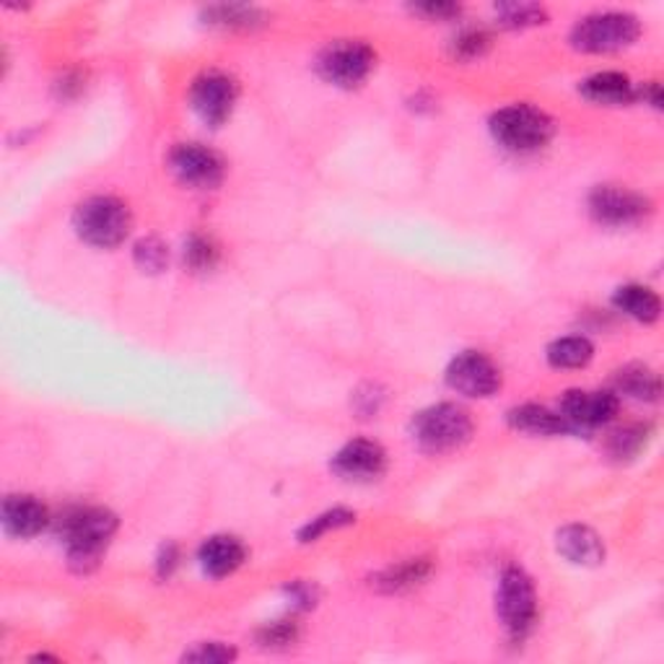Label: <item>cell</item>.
<instances>
[{"label":"cell","instance_id":"6","mask_svg":"<svg viewBox=\"0 0 664 664\" xmlns=\"http://www.w3.org/2000/svg\"><path fill=\"white\" fill-rule=\"evenodd\" d=\"M496 613L512 639H525L537 621V592L533 579L519 566H506L498 577Z\"/></svg>","mask_w":664,"mask_h":664},{"label":"cell","instance_id":"33","mask_svg":"<svg viewBox=\"0 0 664 664\" xmlns=\"http://www.w3.org/2000/svg\"><path fill=\"white\" fill-rule=\"evenodd\" d=\"M177 566H179V548L175 542H167V546H161L159 556H156V571H159L161 579H169Z\"/></svg>","mask_w":664,"mask_h":664},{"label":"cell","instance_id":"34","mask_svg":"<svg viewBox=\"0 0 664 664\" xmlns=\"http://www.w3.org/2000/svg\"><path fill=\"white\" fill-rule=\"evenodd\" d=\"M288 594H291V600H294L298 608H312V605H315V587L304 584V581H296V584H291L288 587Z\"/></svg>","mask_w":664,"mask_h":664},{"label":"cell","instance_id":"15","mask_svg":"<svg viewBox=\"0 0 664 664\" xmlns=\"http://www.w3.org/2000/svg\"><path fill=\"white\" fill-rule=\"evenodd\" d=\"M0 519H3V529L11 537L27 540V537L40 535L50 525V512L34 496H9L3 502Z\"/></svg>","mask_w":664,"mask_h":664},{"label":"cell","instance_id":"2","mask_svg":"<svg viewBox=\"0 0 664 664\" xmlns=\"http://www.w3.org/2000/svg\"><path fill=\"white\" fill-rule=\"evenodd\" d=\"M413 442L429 454H446L460 450L473 436V418L457 402H439L421 410L410 423Z\"/></svg>","mask_w":664,"mask_h":664},{"label":"cell","instance_id":"4","mask_svg":"<svg viewBox=\"0 0 664 664\" xmlns=\"http://www.w3.org/2000/svg\"><path fill=\"white\" fill-rule=\"evenodd\" d=\"M554 119L529 104H512L491 117V136L498 146L514 154L540 151L554 138Z\"/></svg>","mask_w":664,"mask_h":664},{"label":"cell","instance_id":"10","mask_svg":"<svg viewBox=\"0 0 664 664\" xmlns=\"http://www.w3.org/2000/svg\"><path fill=\"white\" fill-rule=\"evenodd\" d=\"M446 384L465 398H491L502 387V369L481 350H462L446 369Z\"/></svg>","mask_w":664,"mask_h":664},{"label":"cell","instance_id":"27","mask_svg":"<svg viewBox=\"0 0 664 664\" xmlns=\"http://www.w3.org/2000/svg\"><path fill=\"white\" fill-rule=\"evenodd\" d=\"M185 263H188L192 271L205 273L219 263V250H215V244L208 236L192 234L188 242H185Z\"/></svg>","mask_w":664,"mask_h":664},{"label":"cell","instance_id":"13","mask_svg":"<svg viewBox=\"0 0 664 664\" xmlns=\"http://www.w3.org/2000/svg\"><path fill=\"white\" fill-rule=\"evenodd\" d=\"M330 467L342 481L369 483L384 473L387 452L382 450V444L369 442V439H356V442H348L342 450L335 452Z\"/></svg>","mask_w":664,"mask_h":664},{"label":"cell","instance_id":"11","mask_svg":"<svg viewBox=\"0 0 664 664\" xmlns=\"http://www.w3.org/2000/svg\"><path fill=\"white\" fill-rule=\"evenodd\" d=\"M621 408V400L613 390H569L561 398L558 413L571 431L600 429L613 421Z\"/></svg>","mask_w":664,"mask_h":664},{"label":"cell","instance_id":"9","mask_svg":"<svg viewBox=\"0 0 664 664\" xmlns=\"http://www.w3.org/2000/svg\"><path fill=\"white\" fill-rule=\"evenodd\" d=\"M239 88L236 81L221 71H205L192 81L190 86V107L196 115L211 128L226 123L234 112Z\"/></svg>","mask_w":664,"mask_h":664},{"label":"cell","instance_id":"21","mask_svg":"<svg viewBox=\"0 0 664 664\" xmlns=\"http://www.w3.org/2000/svg\"><path fill=\"white\" fill-rule=\"evenodd\" d=\"M429 571H431V563L426 558H410V561L390 566V569L377 573L375 587L379 592H387V594L405 592V589L421 584V581L429 577Z\"/></svg>","mask_w":664,"mask_h":664},{"label":"cell","instance_id":"25","mask_svg":"<svg viewBox=\"0 0 664 664\" xmlns=\"http://www.w3.org/2000/svg\"><path fill=\"white\" fill-rule=\"evenodd\" d=\"M498 19H502L504 27L509 29H527V27H537L546 24L548 13L542 6L535 3H504L496 9Z\"/></svg>","mask_w":664,"mask_h":664},{"label":"cell","instance_id":"12","mask_svg":"<svg viewBox=\"0 0 664 664\" xmlns=\"http://www.w3.org/2000/svg\"><path fill=\"white\" fill-rule=\"evenodd\" d=\"M169 169L182 185L196 190H213L219 188L223 179V159L211 148L200 144H179L169 154Z\"/></svg>","mask_w":664,"mask_h":664},{"label":"cell","instance_id":"19","mask_svg":"<svg viewBox=\"0 0 664 664\" xmlns=\"http://www.w3.org/2000/svg\"><path fill=\"white\" fill-rule=\"evenodd\" d=\"M613 307L618 312H623L625 317L636 319V323H644V325L656 323L662 315L660 296H656L652 288L639 286V283H629V286L618 288L613 296Z\"/></svg>","mask_w":664,"mask_h":664},{"label":"cell","instance_id":"16","mask_svg":"<svg viewBox=\"0 0 664 664\" xmlns=\"http://www.w3.org/2000/svg\"><path fill=\"white\" fill-rule=\"evenodd\" d=\"M247 558V548L242 546V540L234 535H213L200 546L198 561L203 573L211 579H223L231 577L239 566Z\"/></svg>","mask_w":664,"mask_h":664},{"label":"cell","instance_id":"32","mask_svg":"<svg viewBox=\"0 0 664 664\" xmlns=\"http://www.w3.org/2000/svg\"><path fill=\"white\" fill-rule=\"evenodd\" d=\"M413 13L418 17H426L431 21H446L452 17H460V6L457 3H421L413 6Z\"/></svg>","mask_w":664,"mask_h":664},{"label":"cell","instance_id":"31","mask_svg":"<svg viewBox=\"0 0 664 664\" xmlns=\"http://www.w3.org/2000/svg\"><path fill=\"white\" fill-rule=\"evenodd\" d=\"M298 631H296V623L291 621H275V623H267L265 629H260L257 639L260 644L267 646V649H278V646H291L296 641Z\"/></svg>","mask_w":664,"mask_h":664},{"label":"cell","instance_id":"8","mask_svg":"<svg viewBox=\"0 0 664 664\" xmlns=\"http://www.w3.org/2000/svg\"><path fill=\"white\" fill-rule=\"evenodd\" d=\"M589 213L602 226H636L652 213V200L618 185H602L589 196Z\"/></svg>","mask_w":664,"mask_h":664},{"label":"cell","instance_id":"20","mask_svg":"<svg viewBox=\"0 0 664 664\" xmlns=\"http://www.w3.org/2000/svg\"><path fill=\"white\" fill-rule=\"evenodd\" d=\"M615 394H625V398L641 400V402H654L660 400L662 384L656 371H652L644 363H629L621 371H615Z\"/></svg>","mask_w":664,"mask_h":664},{"label":"cell","instance_id":"28","mask_svg":"<svg viewBox=\"0 0 664 664\" xmlns=\"http://www.w3.org/2000/svg\"><path fill=\"white\" fill-rule=\"evenodd\" d=\"M491 48V34L486 29H462L452 40V55L457 60L483 57Z\"/></svg>","mask_w":664,"mask_h":664},{"label":"cell","instance_id":"1","mask_svg":"<svg viewBox=\"0 0 664 664\" xmlns=\"http://www.w3.org/2000/svg\"><path fill=\"white\" fill-rule=\"evenodd\" d=\"M57 533L76 571H92L117 533V517L102 506H76L57 519Z\"/></svg>","mask_w":664,"mask_h":664},{"label":"cell","instance_id":"29","mask_svg":"<svg viewBox=\"0 0 664 664\" xmlns=\"http://www.w3.org/2000/svg\"><path fill=\"white\" fill-rule=\"evenodd\" d=\"M133 255H136V265L146 273H159L169 263L167 244L159 242L156 236L140 239V242L136 244V250H133Z\"/></svg>","mask_w":664,"mask_h":664},{"label":"cell","instance_id":"24","mask_svg":"<svg viewBox=\"0 0 664 664\" xmlns=\"http://www.w3.org/2000/svg\"><path fill=\"white\" fill-rule=\"evenodd\" d=\"M354 521H356V514L354 512H348V509H330V512L319 514V517H315L312 521H307V525L302 527V533H298V540H302V542H315L323 535L333 533V529L348 527V525H354Z\"/></svg>","mask_w":664,"mask_h":664},{"label":"cell","instance_id":"23","mask_svg":"<svg viewBox=\"0 0 664 664\" xmlns=\"http://www.w3.org/2000/svg\"><path fill=\"white\" fill-rule=\"evenodd\" d=\"M205 21L223 29H252L263 24L265 13L252 6H211L205 11Z\"/></svg>","mask_w":664,"mask_h":664},{"label":"cell","instance_id":"3","mask_svg":"<svg viewBox=\"0 0 664 664\" xmlns=\"http://www.w3.org/2000/svg\"><path fill=\"white\" fill-rule=\"evenodd\" d=\"M130 208L119 198L94 196L84 200L73 213V229L86 244L99 250H112L123 244L130 234Z\"/></svg>","mask_w":664,"mask_h":664},{"label":"cell","instance_id":"30","mask_svg":"<svg viewBox=\"0 0 664 664\" xmlns=\"http://www.w3.org/2000/svg\"><path fill=\"white\" fill-rule=\"evenodd\" d=\"M236 660V652L221 641H208V644H198L190 652H185V662H200V664H223Z\"/></svg>","mask_w":664,"mask_h":664},{"label":"cell","instance_id":"17","mask_svg":"<svg viewBox=\"0 0 664 664\" xmlns=\"http://www.w3.org/2000/svg\"><path fill=\"white\" fill-rule=\"evenodd\" d=\"M509 426L519 434H529V436H558V434H569V423L563 421L561 413L550 410L546 405H535V402H527V405H517L509 410Z\"/></svg>","mask_w":664,"mask_h":664},{"label":"cell","instance_id":"26","mask_svg":"<svg viewBox=\"0 0 664 664\" xmlns=\"http://www.w3.org/2000/svg\"><path fill=\"white\" fill-rule=\"evenodd\" d=\"M646 439H649V429L646 426L618 429L615 434L610 436V444H608L610 457H615V460L636 457V454L646 446Z\"/></svg>","mask_w":664,"mask_h":664},{"label":"cell","instance_id":"7","mask_svg":"<svg viewBox=\"0 0 664 664\" xmlns=\"http://www.w3.org/2000/svg\"><path fill=\"white\" fill-rule=\"evenodd\" d=\"M375 50L361 40H340L327 44L319 52L317 71L327 84L340 86V88H354L361 86L369 78V73L375 71Z\"/></svg>","mask_w":664,"mask_h":664},{"label":"cell","instance_id":"22","mask_svg":"<svg viewBox=\"0 0 664 664\" xmlns=\"http://www.w3.org/2000/svg\"><path fill=\"white\" fill-rule=\"evenodd\" d=\"M594 358V346L581 335L558 338L548 346V363L554 369H584Z\"/></svg>","mask_w":664,"mask_h":664},{"label":"cell","instance_id":"18","mask_svg":"<svg viewBox=\"0 0 664 664\" xmlns=\"http://www.w3.org/2000/svg\"><path fill=\"white\" fill-rule=\"evenodd\" d=\"M579 92L584 94L589 102L605 104V107H623V104H631L636 99L633 81L625 76V73L618 71L594 73V76H589L584 84H581Z\"/></svg>","mask_w":664,"mask_h":664},{"label":"cell","instance_id":"5","mask_svg":"<svg viewBox=\"0 0 664 664\" xmlns=\"http://www.w3.org/2000/svg\"><path fill=\"white\" fill-rule=\"evenodd\" d=\"M641 24L636 17L623 11H602L589 13L579 19L571 29L573 50L589 52V55H605V52H618L631 48L639 40Z\"/></svg>","mask_w":664,"mask_h":664},{"label":"cell","instance_id":"14","mask_svg":"<svg viewBox=\"0 0 664 664\" xmlns=\"http://www.w3.org/2000/svg\"><path fill=\"white\" fill-rule=\"evenodd\" d=\"M556 548L573 566H600L605 561V542L587 525H566L558 529Z\"/></svg>","mask_w":664,"mask_h":664}]
</instances>
